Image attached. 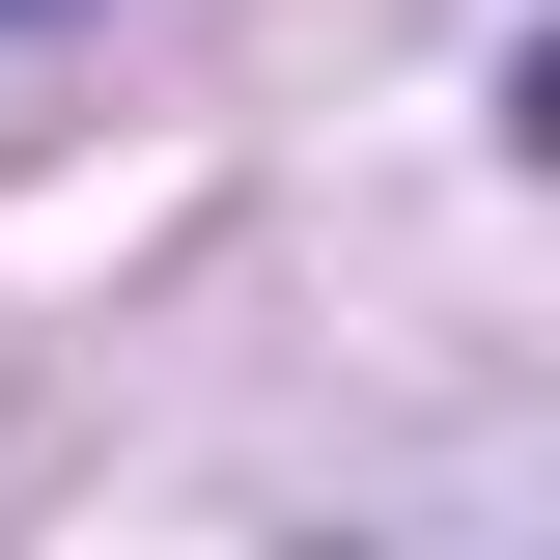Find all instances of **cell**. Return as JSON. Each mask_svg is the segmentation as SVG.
Wrapping results in <instances>:
<instances>
[{
    "label": "cell",
    "mask_w": 560,
    "mask_h": 560,
    "mask_svg": "<svg viewBox=\"0 0 560 560\" xmlns=\"http://www.w3.org/2000/svg\"><path fill=\"white\" fill-rule=\"evenodd\" d=\"M0 28H57V0H0Z\"/></svg>",
    "instance_id": "cell-1"
}]
</instances>
